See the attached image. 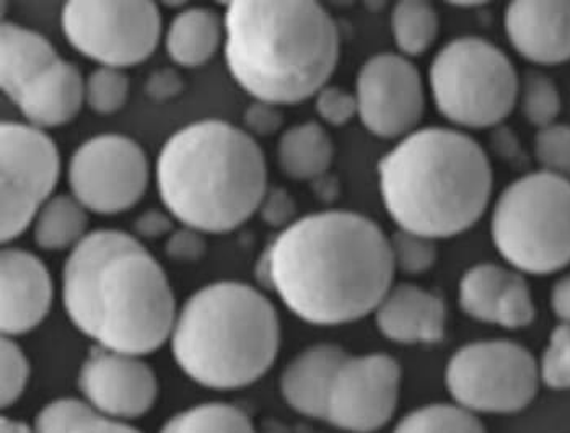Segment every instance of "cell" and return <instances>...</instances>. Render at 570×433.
<instances>
[{"label": "cell", "instance_id": "obj_1", "mask_svg": "<svg viewBox=\"0 0 570 433\" xmlns=\"http://www.w3.org/2000/svg\"><path fill=\"white\" fill-rule=\"evenodd\" d=\"M258 269L297 318L340 326L375 313L392 288L396 267L390 239L375 222L330 210L284 228Z\"/></svg>", "mask_w": 570, "mask_h": 433}, {"label": "cell", "instance_id": "obj_2", "mask_svg": "<svg viewBox=\"0 0 570 433\" xmlns=\"http://www.w3.org/2000/svg\"><path fill=\"white\" fill-rule=\"evenodd\" d=\"M62 298L73 326L121 354H153L176 322L174 291L146 246L119 230L88 234L62 270Z\"/></svg>", "mask_w": 570, "mask_h": 433}, {"label": "cell", "instance_id": "obj_3", "mask_svg": "<svg viewBox=\"0 0 570 433\" xmlns=\"http://www.w3.org/2000/svg\"><path fill=\"white\" fill-rule=\"evenodd\" d=\"M224 24L228 70L258 101L302 104L325 88L340 61V30L318 2L234 0Z\"/></svg>", "mask_w": 570, "mask_h": 433}, {"label": "cell", "instance_id": "obj_4", "mask_svg": "<svg viewBox=\"0 0 570 433\" xmlns=\"http://www.w3.org/2000/svg\"><path fill=\"white\" fill-rule=\"evenodd\" d=\"M380 193L401 230L429 239L470 230L492 193V168L476 140L459 130H414L379 164Z\"/></svg>", "mask_w": 570, "mask_h": 433}, {"label": "cell", "instance_id": "obj_5", "mask_svg": "<svg viewBox=\"0 0 570 433\" xmlns=\"http://www.w3.org/2000/svg\"><path fill=\"white\" fill-rule=\"evenodd\" d=\"M157 185L168 213L204 234H228L259 209L266 158L245 130L219 119L179 129L158 155Z\"/></svg>", "mask_w": 570, "mask_h": 433}, {"label": "cell", "instance_id": "obj_6", "mask_svg": "<svg viewBox=\"0 0 570 433\" xmlns=\"http://www.w3.org/2000/svg\"><path fill=\"white\" fill-rule=\"evenodd\" d=\"M178 367L200 386L238 390L273 367L281 346L276 308L242 282H216L183 305L171 331Z\"/></svg>", "mask_w": 570, "mask_h": 433}, {"label": "cell", "instance_id": "obj_7", "mask_svg": "<svg viewBox=\"0 0 570 433\" xmlns=\"http://www.w3.org/2000/svg\"><path fill=\"white\" fill-rule=\"evenodd\" d=\"M502 258L531 276L559 273L570 264V181L538 171L507 186L491 222Z\"/></svg>", "mask_w": 570, "mask_h": 433}, {"label": "cell", "instance_id": "obj_8", "mask_svg": "<svg viewBox=\"0 0 570 433\" xmlns=\"http://www.w3.org/2000/svg\"><path fill=\"white\" fill-rule=\"evenodd\" d=\"M429 79L440 115L463 128H494L519 100L515 67L483 38L450 41L432 61Z\"/></svg>", "mask_w": 570, "mask_h": 433}, {"label": "cell", "instance_id": "obj_9", "mask_svg": "<svg viewBox=\"0 0 570 433\" xmlns=\"http://www.w3.org/2000/svg\"><path fill=\"white\" fill-rule=\"evenodd\" d=\"M445 385L455 403L473 414H515L537 397L540 370L520 344L480 341L452 355Z\"/></svg>", "mask_w": 570, "mask_h": 433}, {"label": "cell", "instance_id": "obj_10", "mask_svg": "<svg viewBox=\"0 0 570 433\" xmlns=\"http://www.w3.org/2000/svg\"><path fill=\"white\" fill-rule=\"evenodd\" d=\"M69 43L104 67L125 69L147 61L161 35V17L154 2L70 0L61 16Z\"/></svg>", "mask_w": 570, "mask_h": 433}, {"label": "cell", "instance_id": "obj_11", "mask_svg": "<svg viewBox=\"0 0 570 433\" xmlns=\"http://www.w3.org/2000/svg\"><path fill=\"white\" fill-rule=\"evenodd\" d=\"M2 164V243L30 227L48 203L61 175L55 140L43 130L19 122L0 126Z\"/></svg>", "mask_w": 570, "mask_h": 433}, {"label": "cell", "instance_id": "obj_12", "mask_svg": "<svg viewBox=\"0 0 570 433\" xmlns=\"http://www.w3.org/2000/svg\"><path fill=\"white\" fill-rule=\"evenodd\" d=\"M69 186L90 213L116 216L132 209L146 195L149 160L136 140L121 134H101L73 152Z\"/></svg>", "mask_w": 570, "mask_h": 433}, {"label": "cell", "instance_id": "obj_13", "mask_svg": "<svg viewBox=\"0 0 570 433\" xmlns=\"http://www.w3.org/2000/svg\"><path fill=\"white\" fill-rule=\"evenodd\" d=\"M400 388L401 367L395 358L347 355L331 383L325 422L351 433L380 431L395 414Z\"/></svg>", "mask_w": 570, "mask_h": 433}, {"label": "cell", "instance_id": "obj_14", "mask_svg": "<svg viewBox=\"0 0 570 433\" xmlns=\"http://www.w3.org/2000/svg\"><path fill=\"white\" fill-rule=\"evenodd\" d=\"M355 98L362 125L382 139L410 136L424 116L421 73L403 56L368 59L358 70Z\"/></svg>", "mask_w": 570, "mask_h": 433}, {"label": "cell", "instance_id": "obj_15", "mask_svg": "<svg viewBox=\"0 0 570 433\" xmlns=\"http://www.w3.org/2000/svg\"><path fill=\"white\" fill-rule=\"evenodd\" d=\"M79 388L95 411L122 422L142 417L158 396L157 376L146 362L100 346L83 362Z\"/></svg>", "mask_w": 570, "mask_h": 433}, {"label": "cell", "instance_id": "obj_16", "mask_svg": "<svg viewBox=\"0 0 570 433\" xmlns=\"http://www.w3.org/2000/svg\"><path fill=\"white\" fill-rule=\"evenodd\" d=\"M459 301L471 318L505 329H522L537 318L525 277L499 264H476L468 269L460 281Z\"/></svg>", "mask_w": 570, "mask_h": 433}, {"label": "cell", "instance_id": "obj_17", "mask_svg": "<svg viewBox=\"0 0 570 433\" xmlns=\"http://www.w3.org/2000/svg\"><path fill=\"white\" fill-rule=\"evenodd\" d=\"M0 288L3 336H22L43 323L55 294L51 274L43 260L24 249H2Z\"/></svg>", "mask_w": 570, "mask_h": 433}, {"label": "cell", "instance_id": "obj_18", "mask_svg": "<svg viewBox=\"0 0 570 433\" xmlns=\"http://www.w3.org/2000/svg\"><path fill=\"white\" fill-rule=\"evenodd\" d=\"M505 33L515 51L538 66L570 61V0L566 2H510Z\"/></svg>", "mask_w": 570, "mask_h": 433}, {"label": "cell", "instance_id": "obj_19", "mask_svg": "<svg viewBox=\"0 0 570 433\" xmlns=\"http://www.w3.org/2000/svg\"><path fill=\"white\" fill-rule=\"evenodd\" d=\"M375 323L383 336L397 344L439 343L445 336V302L416 285H396L376 306Z\"/></svg>", "mask_w": 570, "mask_h": 433}, {"label": "cell", "instance_id": "obj_20", "mask_svg": "<svg viewBox=\"0 0 570 433\" xmlns=\"http://www.w3.org/2000/svg\"><path fill=\"white\" fill-rule=\"evenodd\" d=\"M83 100L86 82L79 67L59 59L38 73L13 104L33 128L52 129L69 125L82 109Z\"/></svg>", "mask_w": 570, "mask_h": 433}, {"label": "cell", "instance_id": "obj_21", "mask_svg": "<svg viewBox=\"0 0 570 433\" xmlns=\"http://www.w3.org/2000/svg\"><path fill=\"white\" fill-rule=\"evenodd\" d=\"M347 355L334 344H316L298 354L281 376L285 403L298 414L325 421L331 383Z\"/></svg>", "mask_w": 570, "mask_h": 433}, {"label": "cell", "instance_id": "obj_22", "mask_svg": "<svg viewBox=\"0 0 570 433\" xmlns=\"http://www.w3.org/2000/svg\"><path fill=\"white\" fill-rule=\"evenodd\" d=\"M58 52L43 35L16 23L0 28V87L16 101L24 87L59 61Z\"/></svg>", "mask_w": 570, "mask_h": 433}, {"label": "cell", "instance_id": "obj_23", "mask_svg": "<svg viewBox=\"0 0 570 433\" xmlns=\"http://www.w3.org/2000/svg\"><path fill=\"white\" fill-rule=\"evenodd\" d=\"M220 17L213 9L195 7L175 17L167 33V51L171 61L181 67H199L209 62L219 49Z\"/></svg>", "mask_w": 570, "mask_h": 433}, {"label": "cell", "instance_id": "obj_24", "mask_svg": "<svg viewBox=\"0 0 570 433\" xmlns=\"http://www.w3.org/2000/svg\"><path fill=\"white\" fill-rule=\"evenodd\" d=\"M333 140L318 122L285 130L277 146L281 170L297 181L322 178L333 164Z\"/></svg>", "mask_w": 570, "mask_h": 433}, {"label": "cell", "instance_id": "obj_25", "mask_svg": "<svg viewBox=\"0 0 570 433\" xmlns=\"http://www.w3.org/2000/svg\"><path fill=\"white\" fill-rule=\"evenodd\" d=\"M87 227L86 207L73 196H56L38 214L35 243L46 252H65L87 237Z\"/></svg>", "mask_w": 570, "mask_h": 433}, {"label": "cell", "instance_id": "obj_26", "mask_svg": "<svg viewBox=\"0 0 570 433\" xmlns=\"http://www.w3.org/2000/svg\"><path fill=\"white\" fill-rule=\"evenodd\" d=\"M33 433H142L128 422L116 421L79 400H58L43 407Z\"/></svg>", "mask_w": 570, "mask_h": 433}, {"label": "cell", "instance_id": "obj_27", "mask_svg": "<svg viewBox=\"0 0 570 433\" xmlns=\"http://www.w3.org/2000/svg\"><path fill=\"white\" fill-rule=\"evenodd\" d=\"M393 37L406 56L424 55L439 35V16L434 6L422 0L397 2L392 17Z\"/></svg>", "mask_w": 570, "mask_h": 433}, {"label": "cell", "instance_id": "obj_28", "mask_svg": "<svg viewBox=\"0 0 570 433\" xmlns=\"http://www.w3.org/2000/svg\"><path fill=\"white\" fill-rule=\"evenodd\" d=\"M160 433H256L252 421L238 407L207 403L176 414Z\"/></svg>", "mask_w": 570, "mask_h": 433}, {"label": "cell", "instance_id": "obj_29", "mask_svg": "<svg viewBox=\"0 0 570 433\" xmlns=\"http://www.w3.org/2000/svg\"><path fill=\"white\" fill-rule=\"evenodd\" d=\"M393 433H488L473 412L459 404H429L401 419Z\"/></svg>", "mask_w": 570, "mask_h": 433}, {"label": "cell", "instance_id": "obj_30", "mask_svg": "<svg viewBox=\"0 0 570 433\" xmlns=\"http://www.w3.org/2000/svg\"><path fill=\"white\" fill-rule=\"evenodd\" d=\"M519 97L522 98L523 116L531 126L544 129L554 125L562 108L561 95L548 76L528 70L520 82Z\"/></svg>", "mask_w": 570, "mask_h": 433}, {"label": "cell", "instance_id": "obj_31", "mask_svg": "<svg viewBox=\"0 0 570 433\" xmlns=\"http://www.w3.org/2000/svg\"><path fill=\"white\" fill-rule=\"evenodd\" d=\"M129 98V77L122 70L100 67L88 76L86 101L98 115H112L125 107Z\"/></svg>", "mask_w": 570, "mask_h": 433}, {"label": "cell", "instance_id": "obj_32", "mask_svg": "<svg viewBox=\"0 0 570 433\" xmlns=\"http://www.w3.org/2000/svg\"><path fill=\"white\" fill-rule=\"evenodd\" d=\"M396 269L410 276L428 273L438 260L434 239L421 237L406 230H397L390 239Z\"/></svg>", "mask_w": 570, "mask_h": 433}, {"label": "cell", "instance_id": "obj_33", "mask_svg": "<svg viewBox=\"0 0 570 433\" xmlns=\"http://www.w3.org/2000/svg\"><path fill=\"white\" fill-rule=\"evenodd\" d=\"M534 155L543 171L570 181V126L554 122L538 130Z\"/></svg>", "mask_w": 570, "mask_h": 433}, {"label": "cell", "instance_id": "obj_34", "mask_svg": "<svg viewBox=\"0 0 570 433\" xmlns=\"http://www.w3.org/2000/svg\"><path fill=\"white\" fill-rule=\"evenodd\" d=\"M538 370L540 382L548 388L570 390V325H559L552 331Z\"/></svg>", "mask_w": 570, "mask_h": 433}, {"label": "cell", "instance_id": "obj_35", "mask_svg": "<svg viewBox=\"0 0 570 433\" xmlns=\"http://www.w3.org/2000/svg\"><path fill=\"white\" fill-rule=\"evenodd\" d=\"M0 358H2V390H0L2 394L0 397H2L3 410H7L22 397L28 378H30V364L19 344L6 336L2 339Z\"/></svg>", "mask_w": 570, "mask_h": 433}, {"label": "cell", "instance_id": "obj_36", "mask_svg": "<svg viewBox=\"0 0 570 433\" xmlns=\"http://www.w3.org/2000/svg\"><path fill=\"white\" fill-rule=\"evenodd\" d=\"M316 112L331 126L347 125L358 115L357 98L340 87H325L318 91L315 101Z\"/></svg>", "mask_w": 570, "mask_h": 433}, {"label": "cell", "instance_id": "obj_37", "mask_svg": "<svg viewBox=\"0 0 570 433\" xmlns=\"http://www.w3.org/2000/svg\"><path fill=\"white\" fill-rule=\"evenodd\" d=\"M258 210L264 224L274 228H287L297 216V204L285 189L271 188L264 195Z\"/></svg>", "mask_w": 570, "mask_h": 433}, {"label": "cell", "instance_id": "obj_38", "mask_svg": "<svg viewBox=\"0 0 570 433\" xmlns=\"http://www.w3.org/2000/svg\"><path fill=\"white\" fill-rule=\"evenodd\" d=\"M207 252L206 239L200 237V232L193 228H179L174 232L165 245V255L175 263L195 264L204 258Z\"/></svg>", "mask_w": 570, "mask_h": 433}, {"label": "cell", "instance_id": "obj_39", "mask_svg": "<svg viewBox=\"0 0 570 433\" xmlns=\"http://www.w3.org/2000/svg\"><path fill=\"white\" fill-rule=\"evenodd\" d=\"M243 122L249 132L258 137H269L279 132L284 125V115L276 105L256 100L246 108Z\"/></svg>", "mask_w": 570, "mask_h": 433}, {"label": "cell", "instance_id": "obj_40", "mask_svg": "<svg viewBox=\"0 0 570 433\" xmlns=\"http://www.w3.org/2000/svg\"><path fill=\"white\" fill-rule=\"evenodd\" d=\"M174 230V222L167 214L160 210H147L134 222V232L137 237L146 239H158Z\"/></svg>", "mask_w": 570, "mask_h": 433}, {"label": "cell", "instance_id": "obj_41", "mask_svg": "<svg viewBox=\"0 0 570 433\" xmlns=\"http://www.w3.org/2000/svg\"><path fill=\"white\" fill-rule=\"evenodd\" d=\"M147 95L153 100L165 101L181 94L183 80L174 69H160L150 76L147 82Z\"/></svg>", "mask_w": 570, "mask_h": 433}, {"label": "cell", "instance_id": "obj_42", "mask_svg": "<svg viewBox=\"0 0 570 433\" xmlns=\"http://www.w3.org/2000/svg\"><path fill=\"white\" fill-rule=\"evenodd\" d=\"M551 308L562 325H570V274L556 282L552 287Z\"/></svg>", "mask_w": 570, "mask_h": 433}, {"label": "cell", "instance_id": "obj_43", "mask_svg": "<svg viewBox=\"0 0 570 433\" xmlns=\"http://www.w3.org/2000/svg\"><path fill=\"white\" fill-rule=\"evenodd\" d=\"M0 427H2V433H33V429L28 427L23 422L9 417H2Z\"/></svg>", "mask_w": 570, "mask_h": 433}, {"label": "cell", "instance_id": "obj_44", "mask_svg": "<svg viewBox=\"0 0 570 433\" xmlns=\"http://www.w3.org/2000/svg\"><path fill=\"white\" fill-rule=\"evenodd\" d=\"M186 2H165V6L168 7H183Z\"/></svg>", "mask_w": 570, "mask_h": 433}]
</instances>
